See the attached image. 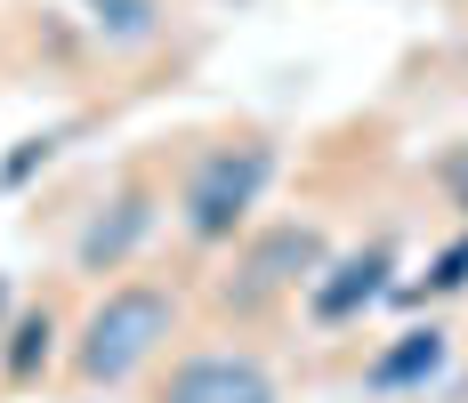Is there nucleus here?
Listing matches in <instances>:
<instances>
[{"label":"nucleus","mask_w":468,"mask_h":403,"mask_svg":"<svg viewBox=\"0 0 468 403\" xmlns=\"http://www.w3.org/2000/svg\"><path fill=\"white\" fill-rule=\"evenodd\" d=\"M154 403H275V379L259 355H234V347H202V355H178L162 396Z\"/></svg>","instance_id":"7ed1b4c3"},{"label":"nucleus","mask_w":468,"mask_h":403,"mask_svg":"<svg viewBox=\"0 0 468 403\" xmlns=\"http://www.w3.org/2000/svg\"><path fill=\"white\" fill-rule=\"evenodd\" d=\"M267 170H275V154L259 145V137H242V145H210L202 162H194L186 178V234L194 242H227L234 226H242V210L259 202V186H267Z\"/></svg>","instance_id":"f03ea898"},{"label":"nucleus","mask_w":468,"mask_h":403,"mask_svg":"<svg viewBox=\"0 0 468 403\" xmlns=\"http://www.w3.org/2000/svg\"><path fill=\"white\" fill-rule=\"evenodd\" d=\"M315 259H324V234H315V226H282V234H267V242L242 259V299H267V291H282V282H307Z\"/></svg>","instance_id":"20e7f679"},{"label":"nucleus","mask_w":468,"mask_h":403,"mask_svg":"<svg viewBox=\"0 0 468 403\" xmlns=\"http://www.w3.org/2000/svg\"><path fill=\"white\" fill-rule=\"evenodd\" d=\"M178 331V291H162V282H122V291H105L97 314L81 323V347H73V371H81V387H122L130 371L154 363V347Z\"/></svg>","instance_id":"f257e3e1"},{"label":"nucleus","mask_w":468,"mask_h":403,"mask_svg":"<svg viewBox=\"0 0 468 403\" xmlns=\"http://www.w3.org/2000/svg\"><path fill=\"white\" fill-rule=\"evenodd\" d=\"M113 210H122L113 226L97 218L90 234H81V267H122V259H130V242H138L145 226H154V210H145V194H122Z\"/></svg>","instance_id":"39448f33"}]
</instances>
